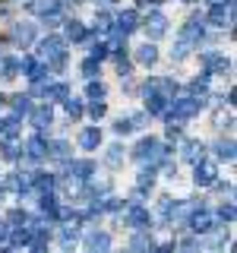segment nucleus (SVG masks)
I'll list each match as a JSON object with an SVG mask.
<instances>
[{
    "label": "nucleus",
    "instance_id": "a19ab883",
    "mask_svg": "<svg viewBox=\"0 0 237 253\" xmlns=\"http://www.w3.org/2000/svg\"><path fill=\"white\" fill-rule=\"evenodd\" d=\"M47 155H54V158H67L70 155V146L63 139H57V142H51V146H47Z\"/></svg>",
    "mask_w": 237,
    "mask_h": 253
},
{
    "label": "nucleus",
    "instance_id": "2f4dec72",
    "mask_svg": "<svg viewBox=\"0 0 237 253\" xmlns=\"http://www.w3.org/2000/svg\"><path fill=\"white\" fill-rule=\"evenodd\" d=\"M130 247H133V250H152V247H155V241L146 234V228H142V231H139V234L130 241Z\"/></svg>",
    "mask_w": 237,
    "mask_h": 253
},
{
    "label": "nucleus",
    "instance_id": "423d86ee",
    "mask_svg": "<svg viewBox=\"0 0 237 253\" xmlns=\"http://www.w3.org/2000/svg\"><path fill=\"white\" fill-rule=\"evenodd\" d=\"M190 228H193L196 234H209V231H215V218H212L209 212L199 206V209L190 212Z\"/></svg>",
    "mask_w": 237,
    "mask_h": 253
},
{
    "label": "nucleus",
    "instance_id": "13d9d810",
    "mask_svg": "<svg viewBox=\"0 0 237 253\" xmlns=\"http://www.w3.org/2000/svg\"><path fill=\"white\" fill-rule=\"evenodd\" d=\"M101 3H117V0H101Z\"/></svg>",
    "mask_w": 237,
    "mask_h": 253
},
{
    "label": "nucleus",
    "instance_id": "7ed1b4c3",
    "mask_svg": "<svg viewBox=\"0 0 237 253\" xmlns=\"http://www.w3.org/2000/svg\"><path fill=\"white\" fill-rule=\"evenodd\" d=\"M202 105H205V101H202V98H196V95H190V98H171L164 114L177 117V121H190V117H196V114L202 111Z\"/></svg>",
    "mask_w": 237,
    "mask_h": 253
},
{
    "label": "nucleus",
    "instance_id": "b1692460",
    "mask_svg": "<svg viewBox=\"0 0 237 253\" xmlns=\"http://www.w3.org/2000/svg\"><path fill=\"white\" fill-rule=\"evenodd\" d=\"M85 247H89V250H108L111 247V237L105 231H92L89 237H85Z\"/></svg>",
    "mask_w": 237,
    "mask_h": 253
},
{
    "label": "nucleus",
    "instance_id": "1a4fd4ad",
    "mask_svg": "<svg viewBox=\"0 0 237 253\" xmlns=\"http://www.w3.org/2000/svg\"><path fill=\"white\" fill-rule=\"evenodd\" d=\"M19 73H26V76L32 79V83H44L47 70H44V63H41V60L26 57V60H19Z\"/></svg>",
    "mask_w": 237,
    "mask_h": 253
},
{
    "label": "nucleus",
    "instance_id": "aec40b11",
    "mask_svg": "<svg viewBox=\"0 0 237 253\" xmlns=\"http://www.w3.org/2000/svg\"><path fill=\"white\" fill-rule=\"evenodd\" d=\"M136 60L142 63V67H152V63L158 60V47L152 42H146L142 47H136Z\"/></svg>",
    "mask_w": 237,
    "mask_h": 253
},
{
    "label": "nucleus",
    "instance_id": "ea45409f",
    "mask_svg": "<svg viewBox=\"0 0 237 253\" xmlns=\"http://www.w3.org/2000/svg\"><path fill=\"white\" fill-rule=\"evenodd\" d=\"M89 114L95 117V121H101V117L108 114V105H105V98H92V105H89Z\"/></svg>",
    "mask_w": 237,
    "mask_h": 253
},
{
    "label": "nucleus",
    "instance_id": "9d476101",
    "mask_svg": "<svg viewBox=\"0 0 237 253\" xmlns=\"http://www.w3.org/2000/svg\"><path fill=\"white\" fill-rule=\"evenodd\" d=\"M142 92H161L164 98H174V95H177V83L168 79V76H158V79H152V83H146Z\"/></svg>",
    "mask_w": 237,
    "mask_h": 253
},
{
    "label": "nucleus",
    "instance_id": "cd10ccee",
    "mask_svg": "<svg viewBox=\"0 0 237 253\" xmlns=\"http://www.w3.org/2000/svg\"><path fill=\"white\" fill-rule=\"evenodd\" d=\"M0 76H3V79H16V76H19V60H13V57L0 60Z\"/></svg>",
    "mask_w": 237,
    "mask_h": 253
},
{
    "label": "nucleus",
    "instance_id": "bf43d9fd",
    "mask_svg": "<svg viewBox=\"0 0 237 253\" xmlns=\"http://www.w3.org/2000/svg\"><path fill=\"white\" fill-rule=\"evenodd\" d=\"M0 101H3V98H0Z\"/></svg>",
    "mask_w": 237,
    "mask_h": 253
},
{
    "label": "nucleus",
    "instance_id": "a211bd4d",
    "mask_svg": "<svg viewBox=\"0 0 237 253\" xmlns=\"http://www.w3.org/2000/svg\"><path fill=\"white\" fill-rule=\"evenodd\" d=\"M29 10L41 13V16H54V13H60V0H32Z\"/></svg>",
    "mask_w": 237,
    "mask_h": 253
},
{
    "label": "nucleus",
    "instance_id": "de8ad7c7",
    "mask_svg": "<svg viewBox=\"0 0 237 253\" xmlns=\"http://www.w3.org/2000/svg\"><path fill=\"white\" fill-rule=\"evenodd\" d=\"M133 130V124H130V117H126V121H123V117H120V121H117L114 124V133H117V136H126V133H130Z\"/></svg>",
    "mask_w": 237,
    "mask_h": 253
},
{
    "label": "nucleus",
    "instance_id": "0eeeda50",
    "mask_svg": "<svg viewBox=\"0 0 237 253\" xmlns=\"http://www.w3.org/2000/svg\"><path fill=\"white\" fill-rule=\"evenodd\" d=\"M142 29H146V35H149V42H158V38L168 32V19H164L161 13H152L146 22H142Z\"/></svg>",
    "mask_w": 237,
    "mask_h": 253
},
{
    "label": "nucleus",
    "instance_id": "f8f14e48",
    "mask_svg": "<svg viewBox=\"0 0 237 253\" xmlns=\"http://www.w3.org/2000/svg\"><path fill=\"white\" fill-rule=\"evenodd\" d=\"M114 22H117V32H120V35H130V32L139 29V16H136V10H123Z\"/></svg>",
    "mask_w": 237,
    "mask_h": 253
},
{
    "label": "nucleus",
    "instance_id": "c756f323",
    "mask_svg": "<svg viewBox=\"0 0 237 253\" xmlns=\"http://www.w3.org/2000/svg\"><path fill=\"white\" fill-rule=\"evenodd\" d=\"M92 209H95V212H117V209H123V203L117 200V196H105V200L95 203Z\"/></svg>",
    "mask_w": 237,
    "mask_h": 253
},
{
    "label": "nucleus",
    "instance_id": "dca6fc26",
    "mask_svg": "<svg viewBox=\"0 0 237 253\" xmlns=\"http://www.w3.org/2000/svg\"><path fill=\"white\" fill-rule=\"evenodd\" d=\"M79 146L82 149H98L101 146V130L98 126H85V130L79 133Z\"/></svg>",
    "mask_w": 237,
    "mask_h": 253
},
{
    "label": "nucleus",
    "instance_id": "a878e982",
    "mask_svg": "<svg viewBox=\"0 0 237 253\" xmlns=\"http://www.w3.org/2000/svg\"><path fill=\"white\" fill-rule=\"evenodd\" d=\"M41 212L47 218H60V206H57V200H54L51 193H41Z\"/></svg>",
    "mask_w": 237,
    "mask_h": 253
},
{
    "label": "nucleus",
    "instance_id": "393cba45",
    "mask_svg": "<svg viewBox=\"0 0 237 253\" xmlns=\"http://www.w3.org/2000/svg\"><path fill=\"white\" fill-rule=\"evenodd\" d=\"M184 158H187V162H199V158H205V146H202V142H187V146H184Z\"/></svg>",
    "mask_w": 237,
    "mask_h": 253
},
{
    "label": "nucleus",
    "instance_id": "79ce46f5",
    "mask_svg": "<svg viewBox=\"0 0 237 253\" xmlns=\"http://www.w3.org/2000/svg\"><path fill=\"white\" fill-rule=\"evenodd\" d=\"M98 63H101V60H95V57L82 60V76H85V79H95V76H98V70H101Z\"/></svg>",
    "mask_w": 237,
    "mask_h": 253
},
{
    "label": "nucleus",
    "instance_id": "72a5a7b5",
    "mask_svg": "<svg viewBox=\"0 0 237 253\" xmlns=\"http://www.w3.org/2000/svg\"><path fill=\"white\" fill-rule=\"evenodd\" d=\"M67 38H70V42H82V38H85V26L76 22V19H70L67 22Z\"/></svg>",
    "mask_w": 237,
    "mask_h": 253
},
{
    "label": "nucleus",
    "instance_id": "473e14b6",
    "mask_svg": "<svg viewBox=\"0 0 237 253\" xmlns=\"http://www.w3.org/2000/svg\"><path fill=\"white\" fill-rule=\"evenodd\" d=\"M190 92L196 95V98H202L205 92H209V73H202V76H196L193 83H190Z\"/></svg>",
    "mask_w": 237,
    "mask_h": 253
},
{
    "label": "nucleus",
    "instance_id": "4d7b16f0",
    "mask_svg": "<svg viewBox=\"0 0 237 253\" xmlns=\"http://www.w3.org/2000/svg\"><path fill=\"white\" fill-rule=\"evenodd\" d=\"M212 3H231L234 6V0H212Z\"/></svg>",
    "mask_w": 237,
    "mask_h": 253
},
{
    "label": "nucleus",
    "instance_id": "4be33fe9",
    "mask_svg": "<svg viewBox=\"0 0 237 253\" xmlns=\"http://www.w3.org/2000/svg\"><path fill=\"white\" fill-rule=\"evenodd\" d=\"M70 174H73L76 180H89L95 174V162H73L70 165Z\"/></svg>",
    "mask_w": 237,
    "mask_h": 253
},
{
    "label": "nucleus",
    "instance_id": "39448f33",
    "mask_svg": "<svg viewBox=\"0 0 237 253\" xmlns=\"http://www.w3.org/2000/svg\"><path fill=\"white\" fill-rule=\"evenodd\" d=\"M209 22L215 29H225V26H234V6L231 3H212V13H209Z\"/></svg>",
    "mask_w": 237,
    "mask_h": 253
},
{
    "label": "nucleus",
    "instance_id": "ddd939ff",
    "mask_svg": "<svg viewBox=\"0 0 237 253\" xmlns=\"http://www.w3.org/2000/svg\"><path fill=\"white\" fill-rule=\"evenodd\" d=\"M202 35H205V26H202V19H193V22H187L184 29H180V38L190 44H199L202 42Z\"/></svg>",
    "mask_w": 237,
    "mask_h": 253
},
{
    "label": "nucleus",
    "instance_id": "49530a36",
    "mask_svg": "<svg viewBox=\"0 0 237 253\" xmlns=\"http://www.w3.org/2000/svg\"><path fill=\"white\" fill-rule=\"evenodd\" d=\"M108 54H111V47H108V44H101V42H95V44H92V57H95V60H105Z\"/></svg>",
    "mask_w": 237,
    "mask_h": 253
},
{
    "label": "nucleus",
    "instance_id": "f704fd0d",
    "mask_svg": "<svg viewBox=\"0 0 237 253\" xmlns=\"http://www.w3.org/2000/svg\"><path fill=\"white\" fill-rule=\"evenodd\" d=\"M0 133H6V136H16L19 133V114L6 117V121H0Z\"/></svg>",
    "mask_w": 237,
    "mask_h": 253
},
{
    "label": "nucleus",
    "instance_id": "6e6552de",
    "mask_svg": "<svg viewBox=\"0 0 237 253\" xmlns=\"http://www.w3.org/2000/svg\"><path fill=\"white\" fill-rule=\"evenodd\" d=\"M149 221H152V215H149V209H142L139 203H133L130 209H126V225L130 228L142 231V228H149Z\"/></svg>",
    "mask_w": 237,
    "mask_h": 253
},
{
    "label": "nucleus",
    "instance_id": "f257e3e1",
    "mask_svg": "<svg viewBox=\"0 0 237 253\" xmlns=\"http://www.w3.org/2000/svg\"><path fill=\"white\" fill-rule=\"evenodd\" d=\"M38 60L47 63V67H63V60H67V42L57 35H47L38 44Z\"/></svg>",
    "mask_w": 237,
    "mask_h": 253
},
{
    "label": "nucleus",
    "instance_id": "f03ea898",
    "mask_svg": "<svg viewBox=\"0 0 237 253\" xmlns=\"http://www.w3.org/2000/svg\"><path fill=\"white\" fill-rule=\"evenodd\" d=\"M133 158H136V162H142V165H161L164 158H168V149H164L158 139L146 136V139L136 142V149H133Z\"/></svg>",
    "mask_w": 237,
    "mask_h": 253
},
{
    "label": "nucleus",
    "instance_id": "6e6d98bb",
    "mask_svg": "<svg viewBox=\"0 0 237 253\" xmlns=\"http://www.w3.org/2000/svg\"><path fill=\"white\" fill-rule=\"evenodd\" d=\"M139 6H155V3H161V0H136Z\"/></svg>",
    "mask_w": 237,
    "mask_h": 253
},
{
    "label": "nucleus",
    "instance_id": "864d4df0",
    "mask_svg": "<svg viewBox=\"0 0 237 253\" xmlns=\"http://www.w3.org/2000/svg\"><path fill=\"white\" fill-rule=\"evenodd\" d=\"M168 136H171V139H180V126H177V124L168 126Z\"/></svg>",
    "mask_w": 237,
    "mask_h": 253
},
{
    "label": "nucleus",
    "instance_id": "603ef678",
    "mask_svg": "<svg viewBox=\"0 0 237 253\" xmlns=\"http://www.w3.org/2000/svg\"><path fill=\"white\" fill-rule=\"evenodd\" d=\"M95 29H101V32H108V29H111V16H105V13H101V16H98V19H95Z\"/></svg>",
    "mask_w": 237,
    "mask_h": 253
},
{
    "label": "nucleus",
    "instance_id": "2eb2a0df",
    "mask_svg": "<svg viewBox=\"0 0 237 253\" xmlns=\"http://www.w3.org/2000/svg\"><path fill=\"white\" fill-rule=\"evenodd\" d=\"M32 38H35V26H32V22H16L13 26V42L16 44H32Z\"/></svg>",
    "mask_w": 237,
    "mask_h": 253
},
{
    "label": "nucleus",
    "instance_id": "9b49d317",
    "mask_svg": "<svg viewBox=\"0 0 237 253\" xmlns=\"http://www.w3.org/2000/svg\"><path fill=\"white\" fill-rule=\"evenodd\" d=\"M29 117H32V126H35V130H44V126H51V121H54V111H51V105H41V108H32Z\"/></svg>",
    "mask_w": 237,
    "mask_h": 253
},
{
    "label": "nucleus",
    "instance_id": "c85d7f7f",
    "mask_svg": "<svg viewBox=\"0 0 237 253\" xmlns=\"http://www.w3.org/2000/svg\"><path fill=\"white\" fill-rule=\"evenodd\" d=\"M215 155L221 158V162H234V139H221L215 146Z\"/></svg>",
    "mask_w": 237,
    "mask_h": 253
},
{
    "label": "nucleus",
    "instance_id": "4c0bfd02",
    "mask_svg": "<svg viewBox=\"0 0 237 253\" xmlns=\"http://www.w3.org/2000/svg\"><path fill=\"white\" fill-rule=\"evenodd\" d=\"M190 51H193V44H190V42H184V38H180V42L174 44L171 57H174V60H184V57H190Z\"/></svg>",
    "mask_w": 237,
    "mask_h": 253
},
{
    "label": "nucleus",
    "instance_id": "4468645a",
    "mask_svg": "<svg viewBox=\"0 0 237 253\" xmlns=\"http://www.w3.org/2000/svg\"><path fill=\"white\" fill-rule=\"evenodd\" d=\"M168 101L171 98H164L161 92H146V111H149V114H155V117H161L164 111H168Z\"/></svg>",
    "mask_w": 237,
    "mask_h": 253
},
{
    "label": "nucleus",
    "instance_id": "a18cd8bd",
    "mask_svg": "<svg viewBox=\"0 0 237 253\" xmlns=\"http://www.w3.org/2000/svg\"><path fill=\"white\" fill-rule=\"evenodd\" d=\"M120 162H123V149L120 146H111L108 149V165H114V168H117Z\"/></svg>",
    "mask_w": 237,
    "mask_h": 253
},
{
    "label": "nucleus",
    "instance_id": "c9c22d12",
    "mask_svg": "<svg viewBox=\"0 0 237 253\" xmlns=\"http://www.w3.org/2000/svg\"><path fill=\"white\" fill-rule=\"evenodd\" d=\"M13 111H16V114H29V111H32V98H29V95H13Z\"/></svg>",
    "mask_w": 237,
    "mask_h": 253
},
{
    "label": "nucleus",
    "instance_id": "f3484780",
    "mask_svg": "<svg viewBox=\"0 0 237 253\" xmlns=\"http://www.w3.org/2000/svg\"><path fill=\"white\" fill-rule=\"evenodd\" d=\"M26 155H29V162H41V158L47 155V146H44V139H41V136L29 139V142H26Z\"/></svg>",
    "mask_w": 237,
    "mask_h": 253
},
{
    "label": "nucleus",
    "instance_id": "5fc2aeb1",
    "mask_svg": "<svg viewBox=\"0 0 237 253\" xmlns=\"http://www.w3.org/2000/svg\"><path fill=\"white\" fill-rule=\"evenodd\" d=\"M6 237H10V228H6V225H0V244H3Z\"/></svg>",
    "mask_w": 237,
    "mask_h": 253
},
{
    "label": "nucleus",
    "instance_id": "09e8293b",
    "mask_svg": "<svg viewBox=\"0 0 237 253\" xmlns=\"http://www.w3.org/2000/svg\"><path fill=\"white\" fill-rule=\"evenodd\" d=\"M174 206H177L174 200H161V206H158V212H161V218H171V215H174Z\"/></svg>",
    "mask_w": 237,
    "mask_h": 253
},
{
    "label": "nucleus",
    "instance_id": "bb28decb",
    "mask_svg": "<svg viewBox=\"0 0 237 253\" xmlns=\"http://www.w3.org/2000/svg\"><path fill=\"white\" fill-rule=\"evenodd\" d=\"M76 237H79V231H76V221H70V225H63V228H60V244H63V247H73V244H76Z\"/></svg>",
    "mask_w": 237,
    "mask_h": 253
},
{
    "label": "nucleus",
    "instance_id": "e433bc0d",
    "mask_svg": "<svg viewBox=\"0 0 237 253\" xmlns=\"http://www.w3.org/2000/svg\"><path fill=\"white\" fill-rule=\"evenodd\" d=\"M0 152H3V158H6V162H16V158L22 155V152H19V146L13 142V136H6V142H3V149H0Z\"/></svg>",
    "mask_w": 237,
    "mask_h": 253
},
{
    "label": "nucleus",
    "instance_id": "37998d69",
    "mask_svg": "<svg viewBox=\"0 0 237 253\" xmlns=\"http://www.w3.org/2000/svg\"><path fill=\"white\" fill-rule=\"evenodd\" d=\"M85 95H89V98H105L108 89H105L101 83H95V79H89V85H85Z\"/></svg>",
    "mask_w": 237,
    "mask_h": 253
},
{
    "label": "nucleus",
    "instance_id": "c03bdc74",
    "mask_svg": "<svg viewBox=\"0 0 237 253\" xmlns=\"http://www.w3.org/2000/svg\"><path fill=\"white\" fill-rule=\"evenodd\" d=\"M63 105H67V114L70 117H73V121H79V117H82V101H76V98H67V101H63Z\"/></svg>",
    "mask_w": 237,
    "mask_h": 253
},
{
    "label": "nucleus",
    "instance_id": "20e7f679",
    "mask_svg": "<svg viewBox=\"0 0 237 253\" xmlns=\"http://www.w3.org/2000/svg\"><path fill=\"white\" fill-rule=\"evenodd\" d=\"M193 180H196V187H212L218 180V168L212 162H205V158H199V162H196V171H193Z\"/></svg>",
    "mask_w": 237,
    "mask_h": 253
},
{
    "label": "nucleus",
    "instance_id": "3c124183",
    "mask_svg": "<svg viewBox=\"0 0 237 253\" xmlns=\"http://www.w3.org/2000/svg\"><path fill=\"white\" fill-rule=\"evenodd\" d=\"M26 221H29V212H22V209L10 212V225H26Z\"/></svg>",
    "mask_w": 237,
    "mask_h": 253
},
{
    "label": "nucleus",
    "instance_id": "6ab92c4d",
    "mask_svg": "<svg viewBox=\"0 0 237 253\" xmlns=\"http://www.w3.org/2000/svg\"><path fill=\"white\" fill-rule=\"evenodd\" d=\"M32 231H35V228H32V221H26V228H22V225H16V231L10 234L13 247H29V241H32Z\"/></svg>",
    "mask_w": 237,
    "mask_h": 253
},
{
    "label": "nucleus",
    "instance_id": "58836bf2",
    "mask_svg": "<svg viewBox=\"0 0 237 253\" xmlns=\"http://www.w3.org/2000/svg\"><path fill=\"white\" fill-rule=\"evenodd\" d=\"M136 184H139V190H149V187L155 184V165H149V168L139 174V180H136Z\"/></svg>",
    "mask_w": 237,
    "mask_h": 253
},
{
    "label": "nucleus",
    "instance_id": "5701e85b",
    "mask_svg": "<svg viewBox=\"0 0 237 253\" xmlns=\"http://www.w3.org/2000/svg\"><path fill=\"white\" fill-rule=\"evenodd\" d=\"M6 190H16V193H22V190L32 187V174H10V180L3 184Z\"/></svg>",
    "mask_w": 237,
    "mask_h": 253
},
{
    "label": "nucleus",
    "instance_id": "8fccbe9b",
    "mask_svg": "<svg viewBox=\"0 0 237 253\" xmlns=\"http://www.w3.org/2000/svg\"><path fill=\"white\" fill-rule=\"evenodd\" d=\"M218 218H221V221H234V206H231V203H225V206L218 209Z\"/></svg>",
    "mask_w": 237,
    "mask_h": 253
},
{
    "label": "nucleus",
    "instance_id": "412c9836",
    "mask_svg": "<svg viewBox=\"0 0 237 253\" xmlns=\"http://www.w3.org/2000/svg\"><path fill=\"white\" fill-rule=\"evenodd\" d=\"M54 184H57V177H54V174H32V187H35L38 193H51Z\"/></svg>",
    "mask_w": 237,
    "mask_h": 253
},
{
    "label": "nucleus",
    "instance_id": "7c9ffc66",
    "mask_svg": "<svg viewBox=\"0 0 237 253\" xmlns=\"http://www.w3.org/2000/svg\"><path fill=\"white\" fill-rule=\"evenodd\" d=\"M44 95H47V98H51V101H67V98H70V89H67V85H63V83L51 85V89H47V85H44Z\"/></svg>",
    "mask_w": 237,
    "mask_h": 253
}]
</instances>
